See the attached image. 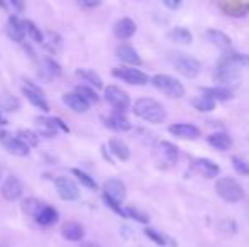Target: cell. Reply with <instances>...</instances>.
Segmentation results:
<instances>
[{"mask_svg":"<svg viewBox=\"0 0 249 247\" xmlns=\"http://www.w3.org/2000/svg\"><path fill=\"white\" fill-rule=\"evenodd\" d=\"M170 132L177 137L187 139V141L200 137V129L192 124H173L170 125Z\"/></svg>","mask_w":249,"mask_h":247,"instance_id":"cell-17","label":"cell"},{"mask_svg":"<svg viewBox=\"0 0 249 247\" xmlns=\"http://www.w3.org/2000/svg\"><path fill=\"white\" fill-rule=\"evenodd\" d=\"M63 102H65V105H68L70 109L76 114H85V112H89V109H90V103L75 92L65 93V95H63Z\"/></svg>","mask_w":249,"mask_h":247,"instance_id":"cell-18","label":"cell"},{"mask_svg":"<svg viewBox=\"0 0 249 247\" xmlns=\"http://www.w3.org/2000/svg\"><path fill=\"white\" fill-rule=\"evenodd\" d=\"M194 171L197 173V175L203 176V178H217L220 169H219V166L213 161H210V159L198 158L194 161Z\"/></svg>","mask_w":249,"mask_h":247,"instance_id":"cell-12","label":"cell"},{"mask_svg":"<svg viewBox=\"0 0 249 247\" xmlns=\"http://www.w3.org/2000/svg\"><path fill=\"white\" fill-rule=\"evenodd\" d=\"M207 141H209V144L212 146V148L220 149V151H226V149H229L231 146H232V139L227 134H224V132H217V134L209 135Z\"/></svg>","mask_w":249,"mask_h":247,"instance_id":"cell-28","label":"cell"},{"mask_svg":"<svg viewBox=\"0 0 249 247\" xmlns=\"http://www.w3.org/2000/svg\"><path fill=\"white\" fill-rule=\"evenodd\" d=\"M170 39L173 41V43L190 44L192 39H194V36H192L190 31L185 29V27H175V29L170 33Z\"/></svg>","mask_w":249,"mask_h":247,"instance_id":"cell-30","label":"cell"},{"mask_svg":"<svg viewBox=\"0 0 249 247\" xmlns=\"http://www.w3.org/2000/svg\"><path fill=\"white\" fill-rule=\"evenodd\" d=\"M224 63H229V65H234L237 66V68H241V66H249V56L248 54H241V53H227L222 56Z\"/></svg>","mask_w":249,"mask_h":247,"instance_id":"cell-32","label":"cell"},{"mask_svg":"<svg viewBox=\"0 0 249 247\" xmlns=\"http://www.w3.org/2000/svg\"><path fill=\"white\" fill-rule=\"evenodd\" d=\"M112 75L119 80H124L125 83H131V85H146L148 83V75L142 73L141 69H136L132 66H121V68L112 69Z\"/></svg>","mask_w":249,"mask_h":247,"instance_id":"cell-8","label":"cell"},{"mask_svg":"<svg viewBox=\"0 0 249 247\" xmlns=\"http://www.w3.org/2000/svg\"><path fill=\"white\" fill-rule=\"evenodd\" d=\"M36 125H37V134L43 137H56L58 135V125H56L53 117H36Z\"/></svg>","mask_w":249,"mask_h":247,"instance_id":"cell-19","label":"cell"},{"mask_svg":"<svg viewBox=\"0 0 249 247\" xmlns=\"http://www.w3.org/2000/svg\"><path fill=\"white\" fill-rule=\"evenodd\" d=\"M104 124L107 125L108 129H112V131L115 132H127L132 129L131 122H129L127 119H125L122 114H114V115L107 117V119H104Z\"/></svg>","mask_w":249,"mask_h":247,"instance_id":"cell-22","label":"cell"},{"mask_svg":"<svg viewBox=\"0 0 249 247\" xmlns=\"http://www.w3.org/2000/svg\"><path fill=\"white\" fill-rule=\"evenodd\" d=\"M192 105L195 107L200 112H210V110L215 109V100L212 97H207V95H200L197 99H194Z\"/></svg>","mask_w":249,"mask_h":247,"instance_id":"cell-31","label":"cell"},{"mask_svg":"<svg viewBox=\"0 0 249 247\" xmlns=\"http://www.w3.org/2000/svg\"><path fill=\"white\" fill-rule=\"evenodd\" d=\"M132 110H134V115H138L139 119L146 120V122H149V124H161L166 119V110H164V107L153 99L136 100Z\"/></svg>","mask_w":249,"mask_h":247,"instance_id":"cell-1","label":"cell"},{"mask_svg":"<svg viewBox=\"0 0 249 247\" xmlns=\"http://www.w3.org/2000/svg\"><path fill=\"white\" fill-rule=\"evenodd\" d=\"M0 193H2V197L5 198L7 201H17L22 197L24 186L19 178H16V176H7V178L3 180L2 186H0Z\"/></svg>","mask_w":249,"mask_h":247,"instance_id":"cell-10","label":"cell"},{"mask_svg":"<svg viewBox=\"0 0 249 247\" xmlns=\"http://www.w3.org/2000/svg\"><path fill=\"white\" fill-rule=\"evenodd\" d=\"M224 10H226L227 14H231V16L243 17L244 14L249 10V5H239V3H234L232 7H224Z\"/></svg>","mask_w":249,"mask_h":247,"instance_id":"cell-40","label":"cell"},{"mask_svg":"<svg viewBox=\"0 0 249 247\" xmlns=\"http://www.w3.org/2000/svg\"><path fill=\"white\" fill-rule=\"evenodd\" d=\"M170 60H171V65L175 66V69H177L180 75H183L185 78H195L200 73V63L195 60V58L188 56V54L175 53Z\"/></svg>","mask_w":249,"mask_h":247,"instance_id":"cell-4","label":"cell"},{"mask_svg":"<svg viewBox=\"0 0 249 247\" xmlns=\"http://www.w3.org/2000/svg\"><path fill=\"white\" fill-rule=\"evenodd\" d=\"M17 137L22 139L29 148H36V146L39 144V134H36L34 131H29V129H20V131L17 132Z\"/></svg>","mask_w":249,"mask_h":247,"instance_id":"cell-35","label":"cell"},{"mask_svg":"<svg viewBox=\"0 0 249 247\" xmlns=\"http://www.w3.org/2000/svg\"><path fill=\"white\" fill-rule=\"evenodd\" d=\"M104 99L110 107H114L115 110H127V107L131 105V99L122 88L115 85H108L104 90Z\"/></svg>","mask_w":249,"mask_h":247,"instance_id":"cell-6","label":"cell"},{"mask_svg":"<svg viewBox=\"0 0 249 247\" xmlns=\"http://www.w3.org/2000/svg\"><path fill=\"white\" fill-rule=\"evenodd\" d=\"M0 144L5 148L7 152H10L12 156H17V158H26V156H29V146L26 144V142L22 141L20 137H14V135H10L9 132L2 131L0 129Z\"/></svg>","mask_w":249,"mask_h":247,"instance_id":"cell-5","label":"cell"},{"mask_svg":"<svg viewBox=\"0 0 249 247\" xmlns=\"http://www.w3.org/2000/svg\"><path fill=\"white\" fill-rule=\"evenodd\" d=\"M203 37H205L210 44H213V46H217V48H222V49H229V48L232 46L231 37L227 36L226 33H222V31L209 29L205 34H203Z\"/></svg>","mask_w":249,"mask_h":247,"instance_id":"cell-20","label":"cell"},{"mask_svg":"<svg viewBox=\"0 0 249 247\" xmlns=\"http://www.w3.org/2000/svg\"><path fill=\"white\" fill-rule=\"evenodd\" d=\"M61 235L70 242H80L85 237V229L78 222H66L61 227Z\"/></svg>","mask_w":249,"mask_h":247,"instance_id":"cell-16","label":"cell"},{"mask_svg":"<svg viewBox=\"0 0 249 247\" xmlns=\"http://www.w3.org/2000/svg\"><path fill=\"white\" fill-rule=\"evenodd\" d=\"M232 166L239 175H249V165L243 158H232Z\"/></svg>","mask_w":249,"mask_h":247,"instance_id":"cell-41","label":"cell"},{"mask_svg":"<svg viewBox=\"0 0 249 247\" xmlns=\"http://www.w3.org/2000/svg\"><path fill=\"white\" fill-rule=\"evenodd\" d=\"M215 190L222 200L229 201V203H237L244 198V190L236 180L229 178V176H224L219 178L215 183Z\"/></svg>","mask_w":249,"mask_h":247,"instance_id":"cell-2","label":"cell"},{"mask_svg":"<svg viewBox=\"0 0 249 247\" xmlns=\"http://www.w3.org/2000/svg\"><path fill=\"white\" fill-rule=\"evenodd\" d=\"M53 119H54V122H56V125H58V129H59V131L70 132V127H68V125H66L65 122H63V120L59 119V117H53Z\"/></svg>","mask_w":249,"mask_h":247,"instance_id":"cell-46","label":"cell"},{"mask_svg":"<svg viewBox=\"0 0 249 247\" xmlns=\"http://www.w3.org/2000/svg\"><path fill=\"white\" fill-rule=\"evenodd\" d=\"M115 54H117L119 60H121L122 63H125V65H131V66L141 65V58H139L138 51H136L132 46H127V44L119 46L117 51H115Z\"/></svg>","mask_w":249,"mask_h":247,"instance_id":"cell-21","label":"cell"},{"mask_svg":"<svg viewBox=\"0 0 249 247\" xmlns=\"http://www.w3.org/2000/svg\"><path fill=\"white\" fill-rule=\"evenodd\" d=\"M2 178H3V169H2V166H0V181H2Z\"/></svg>","mask_w":249,"mask_h":247,"instance_id":"cell-50","label":"cell"},{"mask_svg":"<svg viewBox=\"0 0 249 247\" xmlns=\"http://www.w3.org/2000/svg\"><path fill=\"white\" fill-rule=\"evenodd\" d=\"M108 148H110L112 154L117 159H121V161H127V159L131 158V149H129V146L125 144L124 141H121V139H110V141H108Z\"/></svg>","mask_w":249,"mask_h":247,"instance_id":"cell-23","label":"cell"},{"mask_svg":"<svg viewBox=\"0 0 249 247\" xmlns=\"http://www.w3.org/2000/svg\"><path fill=\"white\" fill-rule=\"evenodd\" d=\"M104 195L117 203H122L125 200V185L121 180H108L104 183Z\"/></svg>","mask_w":249,"mask_h":247,"instance_id":"cell-13","label":"cell"},{"mask_svg":"<svg viewBox=\"0 0 249 247\" xmlns=\"http://www.w3.org/2000/svg\"><path fill=\"white\" fill-rule=\"evenodd\" d=\"M58 218H59L58 210L46 205V207L37 214V217L34 218V220H36L39 225H43V227H50V225H54L56 222H58Z\"/></svg>","mask_w":249,"mask_h":247,"instance_id":"cell-24","label":"cell"},{"mask_svg":"<svg viewBox=\"0 0 249 247\" xmlns=\"http://www.w3.org/2000/svg\"><path fill=\"white\" fill-rule=\"evenodd\" d=\"M24 26H26V33L34 43L43 44L44 43V34L41 33V29L33 22V20H24Z\"/></svg>","mask_w":249,"mask_h":247,"instance_id":"cell-33","label":"cell"},{"mask_svg":"<svg viewBox=\"0 0 249 247\" xmlns=\"http://www.w3.org/2000/svg\"><path fill=\"white\" fill-rule=\"evenodd\" d=\"M82 247H100V246L97 242H83Z\"/></svg>","mask_w":249,"mask_h":247,"instance_id":"cell-47","label":"cell"},{"mask_svg":"<svg viewBox=\"0 0 249 247\" xmlns=\"http://www.w3.org/2000/svg\"><path fill=\"white\" fill-rule=\"evenodd\" d=\"M44 207H46V203H44L43 200H39V198H34V197H29L22 201V212L33 218H36L37 214H39Z\"/></svg>","mask_w":249,"mask_h":247,"instance_id":"cell-25","label":"cell"},{"mask_svg":"<svg viewBox=\"0 0 249 247\" xmlns=\"http://www.w3.org/2000/svg\"><path fill=\"white\" fill-rule=\"evenodd\" d=\"M43 69L48 73V76L50 78H56V76H61V66H59V63H56L53 58L46 56L43 60Z\"/></svg>","mask_w":249,"mask_h":247,"instance_id":"cell-34","label":"cell"},{"mask_svg":"<svg viewBox=\"0 0 249 247\" xmlns=\"http://www.w3.org/2000/svg\"><path fill=\"white\" fill-rule=\"evenodd\" d=\"M161 149H163V154L164 158H166V161L170 163H175L178 159V149L175 144H171V142H166V141H161L160 142Z\"/></svg>","mask_w":249,"mask_h":247,"instance_id":"cell-38","label":"cell"},{"mask_svg":"<svg viewBox=\"0 0 249 247\" xmlns=\"http://www.w3.org/2000/svg\"><path fill=\"white\" fill-rule=\"evenodd\" d=\"M20 107V102L12 95H2L0 97V109L2 110H7V112H16L19 110Z\"/></svg>","mask_w":249,"mask_h":247,"instance_id":"cell-37","label":"cell"},{"mask_svg":"<svg viewBox=\"0 0 249 247\" xmlns=\"http://www.w3.org/2000/svg\"><path fill=\"white\" fill-rule=\"evenodd\" d=\"M163 3L171 10H177L181 7V0H163Z\"/></svg>","mask_w":249,"mask_h":247,"instance_id":"cell-44","label":"cell"},{"mask_svg":"<svg viewBox=\"0 0 249 247\" xmlns=\"http://www.w3.org/2000/svg\"><path fill=\"white\" fill-rule=\"evenodd\" d=\"M125 214H127V217L134 218V220L139 222V224H148V222H149L148 215L142 214V212H139L138 208H134V207H127V208H125Z\"/></svg>","mask_w":249,"mask_h":247,"instance_id":"cell-39","label":"cell"},{"mask_svg":"<svg viewBox=\"0 0 249 247\" xmlns=\"http://www.w3.org/2000/svg\"><path fill=\"white\" fill-rule=\"evenodd\" d=\"M20 90H22V95L26 97V99L29 100L34 107H37V109L43 110V112H48V110H50V105H48V102H46L44 92L39 88V86L34 85L33 82H29V80H24Z\"/></svg>","mask_w":249,"mask_h":247,"instance_id":"cell-7","label":"cell"},{"mask_svg":"<svg viewBox=\"0 0 249 247\" xmlns=\"http://www.w3.org/2000/svg\"><path fill=\"white\" fill-rule=\"evenodd\" d=\"M71 173H73V176H75V178L78 180V181L82 183L83 186L90 188V190H97L95 180H93L90 175H87L85 171H82V169H78V168H73V169H71Z\"/></svg>","mask_w":249,"mask_h":247,"instance_id":"cell-36","label":"cell"},{"mask_svg":"<svg viewBox=\"0 0 249 247\" xmlns=\"http://www.w3.org/2000/svg\"><path fill=\"white\" fill-rule=\"evenodd\" d=\"M144 234L148 235V237H149L153 242H156L158 246H161V247H164V246H166V239H164L163 235L160 234V232H156V231H154V229H146V231H144Z\"/></svg>","mask_w":249,"mask_h":247,"instance_id":"cell-42","label":"cell"},{"mask_svg":"<svg viewBox=\"0 0 249 247\" xmlns=\"http://www.w3.org/2000/svg\"><path fill=\"white\" fill-rule=\"evenodd\" d=\"M75 75L78 76V78H82L83 82L90 83V86H93V88H102L104 86V83H102V78L99 75H97L93 69H87V68H78L75 71Z\"/></svg>","mask_w":249,"mask_h":247,"instance_id":"cell-27","label":"cell"},{"mask_svg":"<svg viewBox=\"0 0 249 247\" xmlns=\"http://www.w3.org/2000/svg\"><path fill=\"white\" fill-rule=\"evenodd\" d=\"M153 85L170 99H180L185 95V86L177 78L170 75H156L153 76Z\"/></svg>","mask_w":249,"mask_h":247,"instance_id":"cell-3","label":"cell"},{"mask_svg":"<svg viewBox=\"0 0 249 247\" xmlns=\"http://www.w3.org/2000/svg\"><path fill=\"white\" fill-rule=\"evenodd\" d=\"M239 78V68L229 63L219 61V66L215 69V80L222 83H232Z\"/></svg>","mask_w":249,"mask_h":247,"instance_id":"cell-14","label":"cell"},{"mask_svg":"<svg viewBox=\"0 0 249 247\" xmlns=\"http://www.w3.org/2000/svg\"><path fill=\"white\" fill-rule=\"evenodd\" d=\"M0 9H2V10H7V9H9V3H7L5 0H0Z\"/></svg>","mask_w":249,"mask_h":247,"instance_id":"cell-48","label":"cell"},{"mask_svg":"<svg viewBox=\"0 0 249 247\" xmlns=\"http://www.w3.org/2000/svg\"><path fill=\"white\" fill-rule=\"evenodd\" d=\"M136 22L132 19H129V17H124V19L117 20L114 26V34L115 37H119V39L125 41V39H131L132 36L136 34Z\"/></svg>","mask_w":249,"mask_h":247,"instance_id":"cell-15","label":"cell"},{"mask_svg":"<svg viewBox=\"0 0 249 247\" xmlns=\"http://www.w3.org/2000/svg\"><path fill=\"white\" fill-rule=\"evenodd\" d=\"M76 2L83 9H95V7H99L102 3V0H76Z\"/></svg>","mask_w":249,"mask_h":247,"instance_id":"cell-43","label":"cell"},{"mask_svg":"<svg viewBox=\"0 0 249 247\" xmlns=\"http://www.w3.org/2000/svg\"><path fill=\"white\" fill-rule=\"evenodd\" d=\"M5 33L16 43H24V37H26V26H24V20H20L17 16H9L5 26Z\"/></svg>","mask_w":249,"mask_h":247,"instance_id":"cell-11","label":"cell"},{"mask_svg":"<svg viewBox=\"0 0 249 247\" xmlns=\"http://www.w3.org/2000/svg\"><path fill=\"white\" fill-rule=\"evenodd\" d=\"M75 93H78L80 97H83V99H85L90 105H95V103H99V100H100L99 93H97L95 90H93L92 86H89V85L75 86Z\"/></svg>","mask_w":249,"mask_h":247,"instance_id":"cell-29","label":"cell"},{"mask_svg":"<svg viewBox=\"0 0 249 247\" xmlns=\"http://www.w3.org/2000/svg\"><path fill=\"white\" fill-rule=\"evenodd\" d=\"M9 2L16 7L17 12H22V10L26 9V2H24V0H9Z\"/></svg>","mask_w":249,"mask_h":247,"instance_id":"cell-45","label":"cell"},{"mask_svg":"<svg viewBox=\"0 0 249 247\" xmlns=\"http://www.w3.org/2000/svg\"><path fill=\"white\" fill-rule=\"evenodd\" d=\"M202 92L203 95L212 97L213 100H220V102H226V100H231L234 97L232 90L227 88V86H212V88H203Z\"/></svg>","mask_w":249,"mask_h":247,"instance_id":"cell-26","label":"cell"},{"mask_svg":"<svg viewBox=\"0 0 249 247\" xmlns=\"http://www.w3.org/2000/svg\"><path fill=\"white\" fill-rule=\"evenodd\" d=\"M54 188H56V191H58L59 198L65 201H76L80 198V188L70 178L58 176V178L54 180Z\"/></svg>","mask_w":249,"mask_h":247,"instance_id":"cell-9","label":"cell"},{"mask_svg":"<svg viewBox=\"0 0 249 247\" xmlns=\"http://www.w3.org/2000/svg\"><path fill=\"white\" fill-rule=\"evenodd\" d=\"M0 125H2V127H3V125H7V119L2 115V112H0Z\"/></svg>","mask_w":249,"mask_h":247,"instance_id":"cell-49","label":"cell"}]
</instances>
